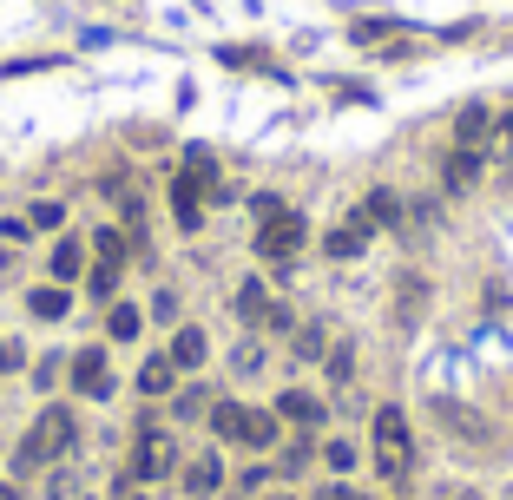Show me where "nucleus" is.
Segmentation results:
<instances>
[{
    "label": "nucleus",
    "mask_w": 513,
    "mask_h": 500,
    "mask_svg": "<svg viewBox=\"0 0 513 500\" xmlns=\"http://www.w3.org/2000/svg\"><path fill=\"white\" fill-rule=\"evenodd\" d=\"M369 461H375V474H382V481H395V487H402V481H408V468H415V435H408V415H402L395 402L375 408Z\"/></svg>",
    "instance_id": "f257e3e1"
},
{
    "label": "nucleus",
    "mask_w": 513,
    "mask_h": 500,
    "mask_svg": "<svg viewBox=\"0 0 513 500\" xmlns=\"http://www.w3.org/2000/svg\"><path fill=\"white\" fill-rule=\"evenodd\" d=\"M303 244H310V224L296 218L290 204H283L277 218H257V257H264V264H290Z\"/></svg>",
    "instance_id": "f03ea898"
},
{
    "label": "nucleus",
    "mask_w": 513,
    "mask_h": 500,
    "mask_svg": "<svg viewBox=\"0 0 513 500\" xmlns=\"http://www.w3.org/2000/svg\"><path fill=\"white\" fill-rule=\"evenodd\" d=\"M171 468H178V448H171V435H165V428H152V422H145V428H139V448H132V468H125V474H132V487H152V481H165Z\"/></svg>",
    "instance_id": "7ed1b4c3"
},
{
    "label": "nucleus",
    "mask_w": 513,
    "mask_h": 500,
    "mask_svg": "<svg viewBox=\"0 0 513 500\" xmlns=\"http://www.w3.org/2000/svg\"><path fill=\"white\" fill-rule=\"evenodd\" d=\"M66 382H73V395H86V402H106V395H112L106 349H79V356H66Z\"/></svg>",
    "instance_id": "20e7f679"
},
{
    "label": "nucleus",
    "mask_w": 513,
    "mask_h": 500,
    "mask_svg": "<svg viewBox=\"0 0 513 500\" xmlns=\"http://www.w3.org/2000/svg\"><path fill=\"white\" fill-rule=\"evenodd\" d=\"M33 435H40V448H47V461H60V454H73L79 441V422H73V408H40V422H33Z\"/></svg>",
    "instance_id": "39448f33"
},
{
    "label": "nucleus",
    "mask_w": 513,
    "mask_h": 500,
    "mask_svg": "<svg viewBox=\"0 0 513 500\" xmlns=\"http://www.w3.org/2000/svg\"><path fill=\"white\" fill-rule=\"evenodd\" d=\"M277 422L316 435V428L329 422V402H323V395H310V389H283V395H277Z\"/></svg>",
    "instance_id": "423d86ee"
},
{
    "label": "nucleus",
    "mask_w": 513,
    "mask_h": 500,
    "mask_svg": "<svg viewBox=\"0 0 513 500\" xmlns=\"http://www.w3.org/2000/svg\"><path fill=\"white\" fill-rule=\"evenodd\" d=\"M171 218H178V231H198L204 224V178L198 172L171 178Z\"/></svg>",
    "instance_id": "0eeeda50"
},
{
    "label": "nucleus",
    "mask_w": 513,
    "mask_h": 500,
    "mask_svg": "<svg viewBox=\"0 0 513 500\" xmlns=\"http://www.w3.org/2000/svg\"><path fill=\"white\" fill-rule=\"evenodd\" d=\"M369 218H362V211H349V224H336V231L323 237V257H336V264H349V257H362V250H369Z\"/></svg>",
    "instance_id": "6e6552de"
},
{
    "label": "nucleus",
    "mask_w": 513,
    "mask_h": 500,
    "mask_svg": "<svg viewBox=\"0 0 513 500\" xmlns=\"http://www.w3.org/2000/svg\"><path fill=\"white\" fill-rule=\"evenodd\" d=\"M178 481H185V494H191V500H211V494L224 487V461L204 448V454H191V461H185V474H178Z\"/></svg>",
    "instance_id": "1a4fd4ad"
},
{
    "label": "nucleus",
    "mask_w": 513,
    "mask_h": 500,
    "mask_svg": "<svg viewBox=\"0 0 513 500\" xmlns=\"http://www.w3.org/2000/svg\"><path fill=\"white\" fill-rule=\"evenodd\" d=\"M171 389H178V362H171V356H145V369H139V395H145V402H165Z\"/></svg>",
    "instance_id": "9d476101"
},
{
    "label": "nucleus",
    "mask_w": 513,
    "mask_h": 500,
    "mask_svg": "<svg viewBox=\"0 0 513 500\" xmlns=\"http://www.w3.org/2000/svg\"><path fill=\"white\" fill-rule=\"evenodd\" d=\"M165 356L171 362H178V375H185V369H204V356H211V343H204V329H178V336H171V349H165Z\"/></svg>",
    "instance_id": "9b49d317"
},
{
    "label": "nucleus",
    "mask_w": 513,
    "mask_h": 500,
    "mask_svg": "<svg viewBox=\"0 0 513 500\" xmlns=\"http://www.w3.org/2000/svg\"><path fill=\"white\" fill-rule=\"evenodd\" d=\"M211 435L218 441H244L250 435V408L244 402H211Z\"/></svg>",
    "instance_id": "f8f14e48"
},
{
    "label": "nucleus",
    "mask_w": 513,
    "mask_h": 500,
    "mask_svg": "<svg viewBox=\"0 0 513 500\" xmlns=\"http://www.w3.org/2000/svg\"><path fill=\"white\" fill-rule=\"evenodd\" d=\"M27 310L40 316V323H60V316L73 310V297H66V283H40V290H27Z\"/></svg>",
    "instance_id": "ddd939ff"
},
{
    "label": "nucleus",
    "mask_w": 513,
    "mask_h": 500,
    "mask_svg": "<svg viewBox=\"0 0 513 500\" xmlns=\"http://www.w3.org/2000/svg\"><path fill=\"white\" fill-rule=\"evenodd\" d=\"M356 211L369 218V231H389V224H402V198H395V191H369Z\"/></svg>",
    "instance_id": "4468645a"
},
{
    "label": "nucleus",
    "mask_w": 513,
    "mask_h": 500,
    "mask_svg": "<svg viewBox=\"0 0 513 500\" xmlns=\"http://www.w3.org/2000/svg\"><path fill=\"white\" fill-rule=\"evenodd\" d=\"M270 310H277V297H270L264 283L250 277V283H244V290H237V316H244V323H250V329H257V323H270Z\"/></svg>",
    "instance_id": "2eb2a0df"
},
{
    "label": "nucleus",
    "mask_w": 513,
    "mask_h": 500,
    "mask_svg": "<svg viewBox=\"0 0 513 500\" xmlns=\"http://www.w3.org/2000/svg\"><path fill=\"white\" fill-rule=\"evenodd\" d=\"M487 132H494V112H487V106H467L461 119H454V139L474 145V152H487Z\"/></svg>",
    "instance_id": "dca6fc26"
},
{
    "label": "nucleus",
    "mask_w": 513,
    "mask_h": 500,
    "mask_svg": "<svg viewBox=\"0 0 513 500\" xmlns=\"http://www.w3.org/2000/svg\"><path fill=\"white\" fill-rule=\"evenodd\" d=\"M47 270H53V283H73L79 270H86V250H79L73 237H60V244H53V264H47Z\"/></svg>",
    "instance_id": "f3484780"
},
{
    "label": "nucleus",
    "mask_w": 513,
    "mask_h": 500,
    "mask_svg": "<svg viewBox=\"0 0 513 500\" xmlns=\"http://www.w3.org/2000/svg\"><path fill=\"white\" fill-rule=\"evenodd\" d=\"M139 323H145V316L132 310V303H106V336H112V343H132Z\"/></svg>",
    "instance_id": "a211bd4d"
},
{
    "label": "nucleus",
    "mask_w": 513,
    "mask_h": 500,
    "mask_svg": "<svg viewBox=\"0 0 513 500\" xmlns=\"http://www.w3.org/2000/svg\"><path fill=\"white\" fill-rule=\"evenodd\" d=\"M481 158H487V152H474V145H461V152L448 158V185H454V191H461V185H474V178H481Z\"/></svg>",
    "instance_id": "6ab92c4d"
},
{
    "label": "nucleus",
    "mask_w": 513,
    "mask_h": 500,
    "mask_svg": "<svg viewBox=\"0 0 513 500\" xmlns=\"http://www.w3.org/2000/svg\"><path fill=\"white\" fill-rule=\"evenodd\" d=\"M86 290H93V303H119V264H93Z\"/></svg>",
    "instance_id": "aec40b11"
},
{
    "label": "nucleus",
    "mask_w": 513,
    "mask_h": 500,
    "mask_svg": "<svg viewBox=\"0 0 513 500\" xmlns=\"http://www.w3.org/2000/svg\"><path fill=\"white\" fill-rule=\"evenodd\" d=\"M125 250H132V237H125V231H112V224L93 237V257H99V264H119V270H125Z\"/></svg>",
    "instance_id": "412c9836"
},
{
    "label": "nucleus",
    "mask_w": 513,
    "mask_h": 500,
    "mask_svg": "<svg viewBox=\"0 0 513 500\" xmlns=\"http://www.w3.org/2000/svg\"><path fill=\"white\" fill-rule=\"evenodd\" d=\"M171 415H178V422H198V415H211V395L204 389H171Z\"/></svg>",
    "instance_id": "4be33fe9"
},
{
    "label": "nucleus",
    "mask_w": 513,
    "mask_h": 500,
    "mask_svg": "<svg viewBox=\"0 0 513 500\" xmlns=\"http://www.w3.org/2000/svg\"><path fill=\"white\" fill-rule=\"evenodd\" d=\"M296 356H303V362H323L329 356V329L323 323H303V329H296Z\"/></svg>",
    "instance_id": "5701e85b"
},
{
    "label": "nucleus",
    "mask_w": 513,
    "mask_h": 500,
    "mask_svg": "<svg viewBox=\"0 0 513 500\" xmlns=\"http://www.w3.org/2000/svg\"><path fill=\"white\" fill-rule=\"evenodd\" d=\"M323 375H329V382H336V389H342V382L356 375V349H349V343H336V349H329V356H323Z\"/></svg>",
    "instance_id": "b1692460"
},
{
    "label": "nucleus",
    "mask_w": 513,
    "mask_h": 500,
    "mask_svg": "<svg viewBox=\"0 0 513 500\" xmlns=\"http://www.w3.org/2000/svg\"><path fill=\"white\" fill-rule=\"evenodd\" d=\"M27 224H33V231H60V224H66V204H53V198L27 204Z\"/></svg>",
    "instance_id": "393cba45"
},
{
    "label": "nucleus",
    "mask_w": 513,
    "mask_h": 500,
    "mask_svg": "<svg viewBox=\"0 0 513 500\" xmlns=\"http://www.w3.org/2000/svg\"><path fill=\"white\" fill-rule=\"evenodd\" d=\"M310 468V435L296 441V448H283V461H277V474H303Z\"/></svg>",
    "instance_id": "a878e982"
},
{
    "label": "nucleus",
    "mask_w": 513,
    "mask_h": 500,
    "mask_svg": "<svg viewBox=\"0 0 513 500\" xmlns=\"http://www.w3.org/2000/svg\"><path fill=\"white\" fill-rule=\"evenodd\" d=\"M349 33H356V47H369V40H389V33H395V20H356Z\"/></svg>",
    "instance_id": "bb28decb"
},
{
    "label": "nucleus",
    "mask_w": 513,
    "mask_h": 500,
    "mask_svg": "<svg viewBox=\"0 0 513 500\" xmlns=\"http://www.w3.org/2000/svg\"><path fill=\"white\" fill-rule=\"evenodd\" d=\"M323 461H329L336 474H349V468H356V448H349V441H329V448H323Z\"/></svg>",
    "instance_id": "cd10ccee"
},
{
    "label": "nucleus",
    "mask_w": 513,
    "mask_h": 500,
    "mask_svg": "<svg viewBox=\"0 0 513 500\" xmlns=\"http://www.w3.org/2000/svg\"><path fill=\"white\" fill-rule=\"evenodd\" d=\"M257 369H264V343H244L237 349V375H257Z\"/></svg>",
    "instance_id": "c85d7f7f"
},
{
    "label": "nucleus",
    "mask_w": 513,
    "mask_h": 500,
    "mask_svg": "<svg viewBox=\"0 0 513 500\" xmlns=\"http://www.w3.org/2000/svg\"><path fill=\"white\" fill-rule=\"evenodd\" d=\"M27 237H33L27 218H7V224H0V244H27Z\"/></svg>",
    "instance_id": "c756f323"
},
{
    "label": "nucleus",
    "mask_w": 513,
    "mask_h": 500,
    "mask_svg": "<svg viewBox=\"0 0 513 500\" xmlns=\"http://www.w3.org/2000/svg\"><path fill=\"white\" fill-rule=\"evenodd\" d=\"M60 375H66V362H60V356H47V362H40V369H33V382H40V389H53Z\"/></svg>",
    "instance_id": "7c9ffc66"
},
{
    "label": "nucleus",
    "mask_w": 513,
    "mask_h": 500,
    "mask_svg": "<svg viewBox=\"0 0 513 500\" xmlns=\"http://www.w3.org/2000/svg\"><path fill=\"white\" fill-rule=\"evenodd\" d=\"M310 500H356V487H349V481H329V487H316Z\"/></svg>",
    "instance_id": "2f4dec72"
},
{
    "label": "nucleus",
    "mask_w": 513,
    "mask_h": 500,
    "mask_svg": "<svg viewBox=\"0 0 513 500\" xmlns=\"http://www.w3.org/2000/svg\"><path fill=\"white\" fill-rule=\"evenodd\" d=\"M171 310H178V297H171V290H158V297H152V316H158V323H171Z\"/></svg>",
    "instance_id": "473e14b6"
},
{
    "label": "nucleus",
    "mask_w": 513,
    "mask_h": 500,
    "mask_svg": "<svg viewBox=\"0 0 513 500\" xmlns=\"http://www.w3.org/2000/svg\"><path fill=\"white\" fill-rule=\"evenodd\" d=\"M0 369H20V343L14 336H0Z\"/></svg>",
    "instance_id": "72a5a7b5"
},
{
    "label": "nucleus",
    "mask_w": 513,
    "mask_h": 500,
    "mask_svg": "<svg viewBox=\"0 0 513 500\" xmlns=\"http://www.w3.org/2000/svg\"><path fill=\"white\" fill-rule=\"evenodd\" d=\"M0 500H20V487H14V481H0Z\"/></svg>",
    "instance_id": "f704fd0d"
},
{
    "label": "nucleus",
    "mask_w": 513,
    "mask_h": 500,
    "mask_svg": "<svg viewBox=\"0 0 513 500\" xmlns=\"http://www.w3.org/2000/svg\"><path fill=\"white\" fill-rule=\"evenodd\" d=\"M454 500H481V494H454Z\"/></svg>",
    "instance_id": "c9c22d12"
},
{
    "label": "nucleus",
    "mask_w": 513,
    "mask_h": 500,
    "mask_svg": "<svg viewBox=\"0 0 513 500\" xmlns=\"http://www.w3.org/2000/svg\"><path fill=\"white\" fill-rule=\"evenodd\" d=\"M270 500H290V494H270Z\"/></svg>",
    "instance_id": "e433bc0d"
},
{
    "label": "nucleus",
    "mask_w": 513,
    "mask_h": 500,
    "mask_svg": "<svg viewBox=\"0 0 513 500\" xmlns=\"http://www.w3.org/2000/svg\"><path fill=\"white\" fill-rule=\"evenodd\" d=\"M125 500H145V494H125Z\"/></svg>",
    "instance_id": "4c0bfd02"
}]
</instances>
